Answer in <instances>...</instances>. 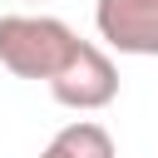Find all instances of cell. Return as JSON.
I'll list each match as a JSON object with an SVG mask.
<instances>
[{
    "label": "cell",
    "instance_id": "obj_6",
    "mask_svg": "<svg viewBox=\"0 0 158 158\" xmlns=\"http://www.w3.org/2000/svg\"><path fill=\"white\" fill-rule=\"evenodd\" d=\"M25 5H40V0H25Z\"/></svg>",
    "mask_w": 158,
    "mask_h": 158
},
{
    "label": "cell",
    "instance_id": "obj_4",
    "mask_svg": "<svg viewBox=\"0 0 158 158\" xmlns=\"http://www.w3.org/2000/svg\"><path fill=\"white\" fill-rule=\"evenodd\" d=\"M49 143H54L64 158H118L114 133H109L104 123H94V118H74V123H64Z\"/></svg>",
    "mask_w": 158,
    "mask_h": 158
},
{
    "label": "cell",
    "instance_id": "obj_2",
    "mask_svg": "<svg viewBox=\"0 0 158 158\" xmlns=\"http://www.w3.org/2000/svg\"><path fill=\"white\" fill-rule=\"evenodd\" d=\"M49 94H54V104H64V109H74V114L109 109V104L118 99V64L109 59L104 44L79 40V44L69 49V59L54 69Z\"/></svg>",
    "mask_w": 158,
    "mask_h": 158
},
{
    "label": "cell",
    "instance_id": "obj_3",
    "mask_svg": "<svg viewBox=\"0 0 158 158\" xmlns=\"http://www.w3.org/2000/svg\"><path fill=\"white\" fill-rule=\"evenodd\" d=\"M94 30L118 54H158V0H94Z\"/></svg>",
    "mask_w": 158,
    "mask_h": 158
},
{
    "label": "cell",
    "instance_id": "obj_5",
    "mask_svg": "<svg viewBox=\"0 0 158 158\" xmlns=\"http://www.w3.org/2000/svg\"><path fill=\"white\" fill-rule=\"evenodd\" d=\"M40 158H64V153H59V148H54V143H49V148H44V153H40Z\"/></svg>",
    "mask_w": 158,
    "mask_h": 158
},
{
    "label": "cell",
    "instance_id": "obj_1",
    "mask_svg": "<svg viewBox=\"0 0 158 158\" xmlns=\"http://www.w3.org/2000/svg\"><path fill=\"white\" fill-rule=\"evenodd\" d=\"M79 35L54 15H0V64L15 79H54V69L69 59Z\"/></svg>",
    "mask_w": 158,
    "mask_h": 158
}]
</instances>
